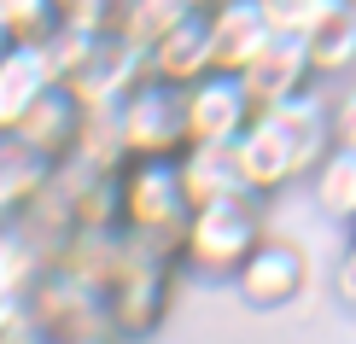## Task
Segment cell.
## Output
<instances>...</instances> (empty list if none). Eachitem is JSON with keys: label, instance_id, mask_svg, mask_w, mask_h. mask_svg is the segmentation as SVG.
<instances>
[{"label": "cell", "instance_id": "cell-2", "mask_svg": "<svg viewBox=\"0 0 356 344\" xmlns=\"http://www.w3.org/2000/svg\"><path fill=\"white\" fill-rule=\"evenodd\" d=\"M257 245H263V199L228 193V199L193 204L187 228L175 239V257L193 280H234Z\"/></svg>", "mask_w": 356, "mask_h": 344}, {"label": "cell", "instance_id": "cell-12", "mask_svg": "<svg viewBox=\"0 0 356 344\" xmlns=\"http://www.w3.org/2000/svg\"><path fill=\"white\" fill-rule=\"evenodd\" d=\"M211 12V47H216V70H245L251 58L275 41V24L263 12V0H222Z\"/></svg>", "mask_w": 356, "mask_h": 344}, {"label": "cell", "instance_id": "cell-22", "mask_svg": "<svg viewBox=\"0 0 356 344\" xmlns=\"http://www.w3.org/2000/svg\"><path fill=\"white\" fill-rule=\"evenodd\" d=\"M193 6H222V0H193Z\"/></svg>", "mask_w": 356, "mask_h": 344}, {"label": "cell", "instance_id": "cell-11", "mask_svg": "<svg viewBox=\"0 0 356 344\" xmlns=\"http://www.w3.org/2000/svg\"><path fill=\"white\" fill-rule=\"evenodd\" d=\"M58 82L53 58L41 41H12L6 53H0V134H18V123L29 117L41 94Z\"/></svg>", "mask_w": 356, "mask_h": 344}, {"label": "cell", "instance_id": "cell-15", "mask_svg": "<svg viewBox=\"0 0 356 344\" xmlns=\"http://www.w3.org/2000/svg\"><path fill=\"white\" fill-rule=\"evenodd\" d=\"M187 12H193V0H111V29L106 35H117L123 47H135L146 58V47H152L170 24H181Z\"/></svg>", "mask_w": 356, "mask_h": 344}, {"label": "cell", "instance_id": "cell-8", "mask_svg": "<svg viewBox=\"0 0 356 344\" xmlns=\"http://www.w3.org/2000/svg\"><path fill=\"white\" fill-rule=\"evenodd\" d=\"M88 123H94V111L76 99V88H70V82H53L47 94L29 106V117L18 123V140H24L35 158H47L53 170H65V163L82 152Z\"/></svg>", "mask_w": 356, "mask_h": 344}, {"label": "cell", "instance_id": "cell-4", "mask_svg": "<svg viewBox=\"0 0 356 344\" xmlns=\"http://www.w3.org/2000/svg\"><path fill=\"white\" fill-rule=\"evenodd\" d=\"M111 140L123 158H181L187 152V117H181V88L140 76L123 99L106 111Z\"/></svg>", "mask_w": 356, "mask_h": 344}, {"label": "cell", "instance_id": "cell-18", "mask_svg": "<svg viewBox=\"0 0 356 344\" xmlns=\"http://www.w3.org/2000/svg\"><path fill=\"white\" fill-rule=\"evenodd\" d=\"M333 6H345V0H263V12H269V24L280 29V35H304V29H316Z\"/></svg>", "mask_w": 356, "mask_h": 344}, {"label": "cell", "instance_id": "cell-17", "mask_svg": "<svg viewBox=\"0 0 356 344\" xmlns=\"http://www.w3.org/2000/svg\"><path fill=\"white\" fill-rule=\"evenodd\" d=\"M309 199H316L321 216H333V222H345V228H356V152L333 146V152L309 170Z\"/></svg>", "mask_w": 356, "mask_h": 344}, {"label": "cell", "instance_id": "cell-23", "mask_svg": "<svg viewBox=\"0 0 356 344\" xmlns=\"http://www.w3.org/2000/svg\"><path fill=\"white\" fill-rule=\"evenodd\" d=\"M106 6H111V0H106Z\"/></svg>", "mask_w": 356, "mask_h": 344}, {"label": "cell", "instance_id": "cell-10", "mask_svg": "<svg viewBox=\"0 0 356 344\" xmlns=\"http://www.w3.org/2000/svg\"><path fill=\"white\" fill-rule=\"evenodd\" d=\"M240 76H245V88H251V99H257V111L286 106V99H298V94H309V88H321L316 70H309L304 35H280V29H275V41L251 58Z\"/></svg>", "mask_w": 356, "mask_h": 344}, {"label": "cell", "instance_id": "cell-1", "mask_svg": "<svg viewBox=\"0 0 356 344\" xmlns=\"http://www.w3.org/2000/svg\"><path fill=\"white\" fill-rule=\"evenodd\" d=\"M181 275H187V268H181V257H175L170 245H152V239H129V234H123L117 263H111L106 286H99L117 338H123V344L152 338L158 327L170 321V304H175Z\"/></svg>", "mask_w": 356, "mask_h": 344}, {"label": "cell", "instance_id": "cell-6", "mask_svg": "<svg viewBox=\"0 0 356 344\" xmlns=\"http://www.w3.org/2000/svg\"><path fill=\"white\" fill-rule=\"evenodd\" d=\"M181 117H187V146H234L257 117V99L240 70H204L199 82L181 88Z\"/></svg>", "mask_w": 356, "mask_h": 344}, {"label": "cell", "instance_id": "cell-13", "mask_svg": "<svg viewBox=\"0 0 356 344\" xmlns=\"http://www.w3.org/2000/svg\"><path fill=\"white\" fill-rule=\"evenodd\" d=\"M304 53H309V70H316L321 88L356 76V0L333 6L316 29H304Z\"/></svg>", "mask_w": 356, "mask_h": 344}, {"label": "cell", "instance_id": "cell-9", "mask_svg": "<svg viewBox=\"0 0 356 344\" xmlns=\"http://www.w3.org/2000/svg\"><path fill=\"white\" fill-rule=\"evenodd\" d=\"M204 70H216V47H211V12L193 6L181 24H170L164 35L146 47V76L152 82H170V88H187L199 82Z\"/></svg>", "mask_w": 356, "mask_h": 344}, {"label": "cell", "instance_id": "cell-16", "mask_svg": "<svg viewBox=\"0 0 356 344\" xmlns=\"http://www.w3.org/2000/svg\"><path fill=\"white\" fill-rule=\"evenodd\" d=\"M181 187L193 204H211V199H228V193H245L240 187V170H234V146H187L181 158Z\"/></svg>", "mask_w": 356, "mask_h": 344}, {"label": "cell", "instance_id": "cell-7", "mask_svg": "<svg viewBox=\"0 0 356 344\" xmlns=\"http://www.w3.org/2000/svg\"><path fill=\"white\" fill-rule=\"evenodd\" d=\"M228 286L240 292L245 309H263V316H269V309H286V304L304 297L309 263H304V251L292 245V239H269V234H263V245L240 263V275H234Z\"/></svg>", "mask_w": 356, "mask_h": 344}, {"label": "cell", "instance_id": "cell-5", "mask_svg": "<svg viewBox=\"0 0 356 344\" xmlns=\"http://www.w3.org/2000/svg\"><path fill=\"white\" fill-rule=\"evenodd\" d=\"M234 170H240V187L251 199H275V193H286L292 181H309L304 152H298V140H292V123L280 111L251 117V129L234 140Z\"/></svg>", "mask_w": 356, "mask_h": 344}, {"label": "cell", "instance_id": "cell-3", "mask_svg": "<svg viewBox=\"0 0 356 344\" xmlns=\"http://www.w3.org/2000/svg\"><path fill=\"white\" fill-rule=\"evenodd\" d=\"M187 216H193V199L181 187V163L175 158H123L117 163V228L129 239H152V245L175 251Z\"/></svg>", "mask_w": 356, "mask_h": 344}, {"label": "cell", "instance_id": "cell-19", "mask_svg": "<svg viewBox=\"0 0 356 344\" xmlns=\"http://www.w3.org/2000/svg\"><path fill=\"white\" fill-rule=\"evenodd\" d=\"M333 140L345 146V152H356V76L333 94Z\"/></svg>", "mask_w": 356, "mask_h": 344}, {"label": "cell", "instance_id": "cell-14", "mask_svg": "<svg viewBox=\"0 0 356 344\" xmlns=\"http://www.w3.org/2000/svg\"><path fill=\"white\" fill-rule=\"evenodd\" d=\"M53 175L58 170H53L47 158H35L18 134H0V222H18L29 204L47 193Z\"/></svg>", "mask_w": 356, "mask_h": 344}, {"label": "cell", "instance_id": "cell-21", "mask_svg": "<svg viewBox=\"0 0 356 344\" xmlns=\"http://www.w3.org/2000/svg\"><path fill=\"white\" fill-rule=\"evenodd\" d=\"M18 316H24V297H18V292H0V344L12 338V327H18Z\"/></svg>", "mask_w": 356, "mask_h": 344}, {"label": "cell", "instance_id": "cell-20", "mask_svg": "<svg viewBox=\"0 0 356 344\" xmlns=\"http://www.w3.org/2000/svg\"><path fill=\"white\" fill-rule=\"evenodd\" d=\"M333 292L345 297V304L356 309V228H350V239H345V257H339V268H333Z\"/></svg>", "mask_w": 356, "mask_h": 344}]
</instances>
